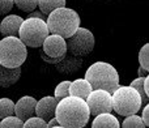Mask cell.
I'll return each instance as SVG.
<instances>
[{
  "instance_id": "obj_1",
  "label": "cell",
  "mask_w": 149,
  "mask_h": 128,
  "mask_svg": "<svg viewBox=\"0 0 149 128\" xmlns=\"http://www.w3.org/2000/svg\"><path fill=\"white\" fill-rule=\"evenodd\" d=\"M55 118L63 128H82L89 123L90 111L85 99L67 95L58 102Z\"/></svg>"
},
{
  "instance_id": "obj_2",
  "label": "cell",
  "mask_w": 149,
  "mask_h": 128,
  "mask_svg": "<svg viewBox=\"0 0 149 128\" xmlns=\"http://www.w3.org/2000/svg\"><path fill=\"white\" fill-rule=\"evenodd\" d=\"M80 16L72 8L60 7L47 15L46 24L50 34H58L63 38L71 37L80 26Z\"/></svg>"
},
{
  "instance_id": "obj_3",
  "label": "cell",
  "mask_w": 149,
  "mask_h": 128,
  "mask_svg": "<svg viewBox=\"0 0 149 128\" xmlns=\"http://www.w3.org/2000/svg\"><path fill=\"white\" fill-rule=\"evenodd\" d=\"M85 79L90 82L93 89H105L110 93L120 85L118 71L107 62L93 63L85 72Z\"/></svg>"
},
{
  "instance_id": "obj_4",
  "label": "cell",
  "mask_w": 149,
  "mask_h": 128,
  "mask_svg": "<svg viewBox=\"0 0 149 128\" xmlns=\"http://www.w3.org/2000/svg\"><path fill=\"white\" fill-rule=\"evenodd\" d=\"M113 110L118 115L127 116L131 114H137L143 107V101L137 90L132 86L119 85L111 94Z\"/></svg>"
},
{
  "instance_id": "obj_5",
  "label": "cell",
  "mask_w": 149,
  "mask_h": 128,
  "mask_svg": "<svg viewBox=\"0 0 149 128\" xmlns=\"http://www.w3.org/2000/svg\"><path fill=\"white\" fill-rule=\"evenodd\" d=\"M28 58V47L18 37H4L0 41V64L8 68L21 67Z\"/></svg>"
},
{
  "instance_id": "obj_6",
  "label": "cell",
  "mask_w": 149,
  "mask_h": 128,
  "mask_svg": "<svg viewBox=\"0 0 149 128\" xmlns=\"http://www.w3.org/2000/svg\"><path fill=\"white\" fill-rule=\"evenodd\" d=\"M50 34L46 20L36 17H28L22 21L18 30V38L25 43L26 47L42 46L46 37Z\"/></svg>"
},
{
  "instance_id": "obj_7",
  "label": "cell",
  "mask_w": 149,
  "mask_h": 128,
  "mask_svg": "<svg viewBox=\"0 0 149 128\" xmlns=\"http://www.w3.org/2000/svg\"><path fill=\"white\" fill-rule=\"evenodd\" d=\"M67 42V51L70 54L77 55V56H85L89 55L94 49V35L93 33L86 28L79 26L71 37L65 38Z\"/></svg>"
},
{
  "instance_id": "obj_8",
  "label": "cell",
  "mask_w": 149,
  "mask_h": 128,
  "mask_svg": "<svg viewBox=\"0 0 149 128\" xmlns=\"http://www.w3.org/2000/svg\"><path fill=\"white\" fill-rule=\"evenodd\" d=\"M90 115H98L101 113H111L113 111V101L111 93L105 89H93L85 98Z\"/></svg>"
},
{
  "instance_id": "obj_9",
  "label": "cell",
  "mask_w": 149,
  "mask_h": 128,
  "mask_svg": "<svg viewBox=\"0 0 149 128\" xmlns=\"http://www.w3.org/2000/svg\"><path fill=\"white\" fill-rule=\"evenodd\" d=\"M42 51L51 58H59L67 54V42L65 38L58 34H49L42 43Z\"/></svg>"
},
{
  "instance_id": "obj_10",
  "label": "cell",
  "mask_w": 149,
  "mask_h": 128,
  "mask_svg": "<svg viewBox=\"0 0 149 128\" xmlns=\"http://www.w3.org/2000/svg\"><path fill=\"white\" fill-rule=\"evenodd\" d=\"M36 103L37 99L34 97H30V95L21 97L17 103H15V115L25 122L30 116L36 115Z\"/></svg>"
},
{
  "instance_id": "obj_11",
  "label": "cell",
  "mask_w": 149,
  "mask_h": 128,
  "mask_svg": "<svg viewBox=\"0 0 149 128\" xmlns=\"http://www.w3.org/2000/svg\"><path fill=\"white\" fill-rule=\"evenodd\" d=\"M59 101L55 97H43L39 101H37L36 103V115L39 118L45 119V120H49V119L54 118L55 116V110H56V105Z\"/></svg>"
},
{
  "instance_id": "obj_12",
  "label": "cell",
  "mask_w": 149,
  "mask_h": 128,
  "mask_svg": "<svg viewBox=\"0 0 149 128\" xmlns=\"http://www.w3.org/2000/svg\"><path fill=\"white\" fill-rule=\"evenodd\" d=\"M82 65H84L82 56H77V55H73V54H71V55L65 54L59 63L55 64L58 72H60V73H63V74L76 73Z\"/></svg>"
},
{
  "instance_id": "obj_13",
  "label": "cell",
  "mask_w": 149,
  "mask_h": 128,
  "mask_svg": "<svg viewBox=\"0 0 149 128\" xmlns=\"http://www.w3.org/2000/svg\"><path fill=\"white\" fill-rule=\"evenodd\" d=\"M24 18L17 15H5V17L0 22V33L4 37H18V30Z\"/></svg>"
},
{
  "instance_id": "obj_14",
  "label": "cell",
  "mask_w": 149,
  "mask_h": 128,
  "mask_svg": "<svg viewBox=\"0 0 149 128\" xmlns=\"http://www.w3.org/2000/svg\"><path fill=\"white\" fill-rule=\"evenodd\" d=\"M21 77V67L8 68L0 64V86L9 88L15 85Z\"/></svg>"
},
{
  "instance_id": "obj_15",
  "label": "cell",
  "mask_w": 149,
  "mask_h": 128,
  "mask_svg": "<svg viewBox=\"0 0 149 128\" xmlns=\"http://www.w3.org/2000/svg\"><path fill=\"white\" fill-rule=\"evenodd\" d=\"M92 90L93 88L90 85V82L84 77V79H77L74 81H71L68 92H70V95H76V97L85 99Z\"/></svg>"
},
{
  "instance_id": "obj_16",
  "label": "cell",
  "mask_w": 149,
  "mask_h": 128,
  "mask_svg": "<svg viewBox=\"0 0 149 128\" xmlns=\"http://www.w3.org/2000/svg\"><path fill=\"white\" fill-rule=\"evenodd\" d=\"M93 128H119L120 123L111 113H101L92 122Z\"/></svg>"
},
{
  "instance_id": "obj_17",
  "label": "cell",
  "mask_w": 149,
  "mask_h": 128,
  "mask_svg": "<svg viewBox=\"0 0 149 128\" xmlns=\"http://www.w3.org/2000/svg\"><path fill=\"white\" fill-rule=\"evenodd\" d=\"M65 3H67V0H38V7L39 10L47 16L56 8L64 7Z\"/></svg>"
},
{
  "instance_id": "obj_18",
  "label": "cell",
  "mask_w": 149,
  "mask_h": 128,
  "mask_svg": "<svg viewBox=\"0 0 149 128\" xmlns=\"http://www.w3.org/2000/svg\"><path fill=\"white\" fill-rule=\"evenodd\" d=\"M15 115V102L10 98H0V119Z\"/></svg>"
},
{
  "instance_id": "obj_19",
  "label": "cell",
  "mask_w": 149,
  "mask_h": 128,
  "mask_svg": "<svg viewBox=\"0 0 149 128\" xmlns=\"http://www.w3.org/2000/svg\"><path fill=\"white\" fill-rule=\"evenodd\" d=\"M124 118L126 119L122 123V127L123 128H144L145 127L141 116L136 115V114H131V115H127Z\"/></svg>"
},
{
  "instance_id": "obj_20",
  "label": "cell",
  "mask_w": 149,
  "mask_h": 128,
  "mask_svg": "<svg viewBox=\"0 0 149 128\" xmlns=\"http://www.w3.org/2000/svg\"><path fill=\"white\" fill-rule=\"evenodd\" d=\"M22 127H24V120H21L16 115L5 116L0 122V128H22Z\"/></svg>"
},
{
  "instance_id": "obj_21",
  "label": "cell",
  "mask_w": 149,
  "mask_h": 128,
  "mask_svg": "<svg viewBox=\"0 0 149 128\" xmlns=\"http://www.w3.org/2000/svg\"><path fill=\"white\" fill-rule=\"evenodd\" d=\"M13 3L20 10L26 13L33 12L38 7V0H13Z\"/></svg>"
},
{
  "instance_id": "obj_22",
  "label": "cell",
  "mask_w": 149,
  "mask_h": 128,
  "mask_svg": "<svg viewBox=\"0 0 149 128\" xmlns=\"http://www.w3.org/2000/svg\"><path fill=\"white\" fill-rule=\"evenodd\" d=\"M70 84H71V81L65 80V81H62V82H59V84L56 85L55 92H54V97L56 98L58 101H60L62 98L70 95V92H68V90H70Z\"/></svg>"
},
{
  "instance_id": "obj_23",
  "label": "cell",
  "mask_w": 149,
  "mask_h": 128,
  "mask_svg": "<svg viewBox=\"0 0 149 128\" xmlns=\"http://www.w3.org/2000/svg\"><path fill=\"white\" fill-rule=\"evenodd\" d=\"M24 127L25 128H47V122L45 119L39 118V116L34 115L24 122Z\"/></svg>"
},
{
  "instance_id": "obj_24",
  "label": "cell",
  "mask_w": 149,
  "mask_h": 128,
  "mask_svg": "<svg viewBox=\"0 0 149 128\" xmlns=\"http://www.w3.org/2000/svg\"><path fill=\"white\" fill-rule=\"evenodd\" d=\"M139 64L145 69H149V45L145 43L139 51Z\"/></svg>"
},
{
  "instance_id": "obj_25",
  "label": "cell",
  "mask_w": 149,
  "mask_h": 128,
  "mask_svg": "<svg viewBox=\"0 0 149 128\" xmlns=\"http://www.w3.org/2000/svg\"><path fill=\"white\" fill-rule=\"evenodd\" d=\"M13 5V0H0V16H5L12 10Z\"/></svg>"
},
{
  "instance_id": "obj_26",
  "label": "cell",
  "mask_w": 149,
  "mask_h": 128,
  "mask_svg": "<svg viewBox=\"0 0 149 128\" xmlns=\"http://www.w3.org/2000/svg\"><path fill=\"white\" fill-rule=\"evenodd\" d=\"M64 56V55H63ZM63 56H59V58H51V56H49V55H46L43 51H41V58H42V60L43 62H46V63H49V64H58L60 62V60L63 59Z\"/></svg>"
},
{
  "instance_id": "obj_27",
  "label": "cell",
  "mask_w": 149,
  "mask_h": 128,
  "mask_svg": "<svg viewBox=\"0 0 149 128\" xmlns=\"http://www.w3.org/2000/svg\"><path fill=\"white\" fill-rule=\"evenodd\" d=\"M141 119H143V122H144L145 127H148L149 126V105H148V103H145V105H144L143 114H141Z\"/></svg>"
},
{
  "instance_id": "obj_28",
  "label": "cell",
  "mask_w": 149,
  "mask_h": 128,
  "mask_svg": "<svg viewBox=\"0 0 149 128\" xmlns=\"http://www.w3.org/2000/svg\"><path fill=\"white\" fill-rule=\"evenodd\" d=\"M28 17H36V18H41V20H46L47 16L45 15V13H42L41 10H36V9H34L33 12H30V15H29Z\"/></svg>"
},
{
  "instance_id": "obj_29",
  "label": "cell",
  "mask_w": 149,
  "mask_h": 128,
  "mask_svg": "<svg viewBox=\"0 0 149 128\" xmlns=\"http://www.w3.org/2000/svg\"><path fill=\"white\" fill-rule=\"evenodd\" d=\"M52 127H60L59 120H58V119L55 118V116L47 120V128H52Z\"/></svg>"
},
{
  "instance_id": "obj_30",
  "label": "cell",
  "mask_w": 149,
  "mask_h": 128,
  "mask_svg": "<svg viewBox=\"0 0 149 128\" xmlns=\"http://www.w3.org/2000/svg\"><path fill=\"white\" fill-rule=\"evenodd\" d=\"M143 89L147 95H149V74L144 77V82H143Z\"/></svg>"
},
{
  "instance_id": "obj_31",
  "label": "cell",
  "mask_w": 149,
  "mask_h": 128,
  "mask_svg": "<svg viewBox=\"0 0 149 128\" xmlns=\"http://www.w3.org/2000/svg\"><path fill=\"white\" fill-rule=\"evenodd\" d=\"M137 74H139V77L147 76V74H149V69H145V68H143V67L140 65L139 69H137Z\"/></svg>"
}]
</instances>
